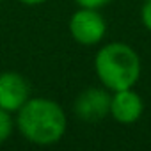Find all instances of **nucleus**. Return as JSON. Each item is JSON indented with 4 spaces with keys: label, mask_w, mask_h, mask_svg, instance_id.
I'll list each match as a JSON object with an SVG mask.
<instances>
[{
    "label": "nucleus",
    "mask_w": 151,
    "mask_h": 151,
    "mask_svg": "<svg viewBox=\"0 0 151 151\" xmlns=\"http://www.w3.org/2000/svg\"><path fill=\"white\" fill-rule=\"evenodd\" d=\"M16 130L34 146H53L68 130V116L60 103L43 96H30L14 114Z\"/></svg>",
    "instance_id": "obj_1"
},
{
    "label": "nucleus",
    "mask_w": 151,
    "mask_h": 151,
    "mask_svg": "<svg viewBox=\"0 0 151 151\" xmlns=\"http://www.w3.org/2000/svg\"><path fill=\"white\" fill-rule=\"evenodd\" d=\"M93 66L100 84L110 93L135 87L142 73V62L137 50L123 41L103 45L96 52Z\"/></svg>",
    "instance_id": "obj_2"
},
{
    "label": "nucleus",
    "mask_w": 151,
    "mask_h": 151,
    "mask_svg": "<svg viewBox=\"0 0 151 151\" xmlns=\"http://www.w3.org/2000/svg\"><path fill=\"white\" fill-rule=\"evenodd\" d=\"M68 30L71 37L82 46H96L107 36V20L100 9L78 7L68 22Z\"/></svg>",
    "instance_id": "obj_3"
},
{
    "label": "nucleus",
    "mask_w": 151,
    "mask_h": 151,
    "mask_svg": "<svg viewBox=\"0 0 151 151\" xmlns=\"http://www.w3.org/2000/svg\"><path fill=\"white\" fill-rule=\"evenodd\" d=\"M110 91L107 87H87L75 98L73 112L80 121L94 124L103 121L110 112Z\"/></svg>",
    "instance_id": "obj_4"
},
{
    "label": "nucleus",
    "mask_w": 151,
    "mask_h": 151,
    "mask_svg": "<svg viewBox=\"0 0 151 151\" xmlns=\"http://www.w3.org/2000/svg\"><path fill=\"white\" fill-rule=\"evenodd\" d=\"M30 84L18 71L0 73V109L16 114L30 98Z\"/></svg>",
    "instance_id": "obj_5"
},
{
    "label": "nucleus",
    "mask_w": 151,
    "mask_h": 151,
    "mask_svg": "<svg viewBox=\"0 0 151 151\" xmlns=\"http://www.w3.org/2000/svg\"><path fill=\"white\" fill-rule=\"evenodd\" d=\"M144 114V100L142 96L133 89H121V91H114L110 94V112L109 116L123 124V126H128V124H133L137 123Z\"/></svg>",
    "instance_id": "obj_6"
},
{
    "label": "nucleus",
    "mask_w": 151,
    "mask_h": 151,
    "mask_svg": "<svg viewBox=\"0 0 151 151\" xmlns=\"http://www.w3.org/2000/svg\"><path fill=\"white\" fill-rule=\"evenodd\" d=\"M16 130V123H14V114L0 109V144L7 142L13 133Z\"/></svg>",
    "instance_id": "obj_7"
},
{
    "label": "nucleus",
    "mask_w": 151,
    "mask_h": 151,
    "mask_svg": "<svg viewBox=\"0 0 151 151\" xmlns=\"http://www.w3.org/2000/svg\"><path fill=\"white\" fill-rule=\"evenodd\" d=\"M78 7H86V9H103L109 4H112L114 0H73Z\"/></svg>",
    "instance_id": "obj_8"
},
{
    "label": "nucleus",
    "mask_w": 151,
    "mask_h": 151,
    "mask_svg": "<svg viewBox=\"0 0 151 151\" xmlns=\"http://www.w3.org/2000/svg\"><path fill=\"white\" fill-rule=\"evenodd\" d=\"M140 22L151 32V0H144V4L140 7Z\"/></svg>",
    "instance_id": "obj_9"
},
{
    "label": "nucleus",
    "mask_w": 151,
    "mask_h": 151,
    "mask_svg": "<svg viewBox=\"0 0 151 151\" xmlns=\"http://www.w3.org/2000/svg\"><path fill=\"white\" fill-rule=\"evenodd\" d=\"M18 2L23 4V6H29V7H36V6H41V4L48 2V0H18Z\"/></svg>",
    "instance_id": "obj_10"
},
{
    "label": "nucleus",
    "mask_w": 151,
    "mask_h": 151,
    "mask_svg": "<svg viewBox=\"0 0 151 151\" xmlns=\"http://www.w3.org/2000/svg\"><path fill=\"white\" fill-rule=\"evenodd\" d=\"M0 4H2V0H0Z\"/></svg>",
    "instance_id": "obj_11"
}]
</instances>
